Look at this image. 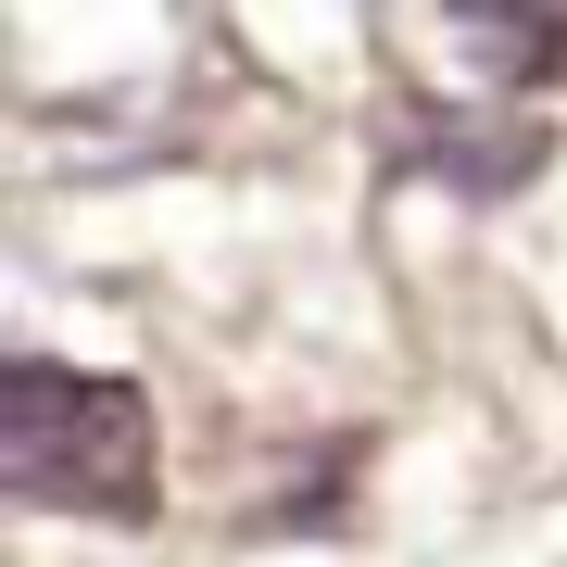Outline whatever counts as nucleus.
<instances>
[{
	"instance_id": "nucleus-2",
	"label": "nucleus",
	"mask_w": 567,
	"mask_h": 567,
	"mask_svg": "<svg viewBox=\"0 0 567 567\" xmlns=\"http://www.w3.org/2000/svg\"><path fill=\"white\" fill-rule=\"evenodd\" d=\"M391 164L404 177H442L454 203H505L555 164V126L529 102H404L391 114Z\"/></svg>"
},
{
	"instance_id": "nucleus-1",
	"label": "nucleus",
	"mask_w": 567,
	"mask_h": 567,
	"mask_svg": "<svg viewBox=\"0 0 567 567\" xmlns=\"http://www.w3.org/2000/svg\"><path fill=\"white\" fill-rule=\"evenodd\" d=\"M0 492L63 517H152V391L89 365H0Z\"/></svg>"
},
{
	"instance_id": "nucleus-3",
	"label": "nucleus",
	"mask_w": 567,
	"mask_h": 567,
	"mask_svg": "<svg viewBox=\"0 0 567 567\" xmlns=\"http://www.w3.org/2000/svg\"><path fill=\"white\" fill-rule=\"evenodd\" d=\"M454 39L480 63V89L505 102V89H567V0H517V13H492V0H454Z\"/></svg>"
}]
</instances>
